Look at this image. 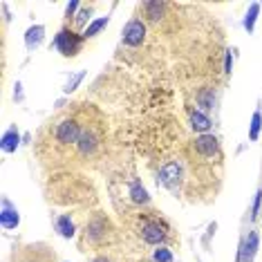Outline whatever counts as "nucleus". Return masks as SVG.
Instances as JSON below:
<instances>
[{"label":"nucleus","mask_w":262,"mask_h":262,"mask_svg":"<svg viewBox=\"0 0 262 262\" xmlns=\"http://www.w3.org/2000/svg\"><path fill=\"white\" fill-rule=\"evenodd\" d=\"M81 43H83V36H76L70 29H61L54 38V47L63 56H74L81 50Z\"/></svg>","instance_id":"f257e3e1"},{"label":"nucleus","mask_w":262,"mask_h":262,"mask_svg":"<svg viewBox=\"0 0 262 262\" xmlns=\"http://www.w3.org/2000/svg\"><path fill=\"white\" fill-rule=\"evenodd\" d=\"M144 36H146V25L141 20H130L126 27H123V43L130 45V47H137L144 43Z\"/></svg>","instance_id":"f03ea898"},{"label":"nucleus","mask_w":262,"mask_h":262,"mask_svg":"<svg viewBox=\"0 0 262 262\" xmlns=\"http://www.w3.org/2000/svg\"><path fill=\"white\" fill-rule=\"evenodd\" d=\"M81 135L83 133L74 121H63V123H58V128H56V139L63 141V144H79Z\"/></svg>","instance_id":"7ed1b4c3"},{"label":"nucleus","mask_w":262,"mask_h":262,"mask_svg":"<svg viewBox=\"0 0 262 262\" xmlns=\"http://www.w3.org/2000/svg\"><path fill=\"white\" fill-rule=\"evenodd\" d=\"M180 175H182V168H180V164H166L162 170H159V177H157V182L162 184V186L166 188H175L177 186V182H180Z\"/></svg>","instance_id":"20e7f679"},{"label":"nucleus","mask_w":262,"mask_h":262,"mask_svg":"<svg viewBox=\"0 0 262 262\" xmlns=\"http://www.w3.org/2000/svg\"><path fill=\"white\" fill-rule=\"evenodd\" d=\"M258 244H260V237L258 233H249V240H244L240 244V253H237V262H251L255 258V251H258Z\"/></svg>","instance_id":"39448f33"},{"label":"nucleus","mask_w":262,"mask_h":262,"mask_svg":"<svg viewBox=\"0 0 262 262\" xmlns=\"http://www.w3.org/2000/svg\"><path fill=\"white\" fill-rule=\"evenodd\" d=\"M20 222L18 217V211H16L14 206H11L9 200H3V213H0V224L5 226V229H16Z\"/></svg>","instance_id":"423d86ee"},{"label":"nucleus","mask_w":262,"mask_h":262,"mask_svg":"<svg viewBox=\"0 0 262 262\" xmlns=\"http://www.w3.org/2000/svg\"><path fill=\"white\" fill-rule=\"evenodd\" d=\"M195 148H198V152L204 155V157H213V155L217 152V139L213 135H200L198 139H195Z\"/></svg>","instance_id":"0eeeda50"},{"label":"nucleus","mask_w":262,"mask_h":262,"mask_svg":"<svg viewBox=\"0 0 262 262\" xmlns=\"http://www.w3.org/2000/svg\"><path fill=\"white\" fill-rule=\"evenodd\" d=\"M141 237H144L148 244H159V242H164L166 233H164V229L159 224L150 222V224H146L144 229H141Z\"/></svg>","instance_id":"6e6552de"},{"label":"nucleus","mask_w":262,"mask_h":262,"mask_svg":"<svg viewBox=\"0 0 262 262\" xmlns=\"http://www.w3.org/2000/svg\"><path fill=\"white\" fill-rule=\"evenodd\" d=\"M43 36H45V27H43V25L29 27L27 34H25V45H27V50H34V47H38L40 43H43Z\"/></svg>","instance_id":"1a4fd4ad"},{"label":"nucleus","mask_w":262,"mask_h":262,"mask_svg":"<svg viewBox=\"0 0 262 262\" xmlns=\"http://www.w3.org/2000/svg\"><path fill=\"white\" fill-rule=\"evenodd\" d=\"M190 126H193L195 133H208V130H211V119H208L204 112L195 110L193 115H190Z\"/></svg>","instance_id":"9d476101"},{"label":"nucleus","mask_w":262,"mask_h":262,"mask_svg":"<svg viewBox=\"0 0 262 262\" xmlns=\"http://www.w3.org/2000/svg\"><path fill=\"white\" fill-rule=\"evenodd\" d=\"M18 144H20L18 130H16V128H9L7 133L3 135V150H5V152H14L16 148H18Z\"/></svg>","instance_id":"9b49d317"},{"label":"nucleus","mask_w":262,"mask_h":262,"mask_svg":"<svg viewBox=\"0 0 262 262\" xmlns=\"http://www.w3.org/2000/svg\"><path fill=\"white\" fill-rule=\"evenodd\" d=\"M108 23H110L108 16H105V18H99V20L90 23V25H88L85 29H83V34H81V36H83V38H92V36H97V34L101 32V29H103V27H108Z\"/></svg>","instance_id":"f8f14e48"},{"label":"nucleus","mask_w":262,"mask_h":262,"mask_svg":"<svg viewBox=\"0 0 262 262\" xmlns=\"http://www.w3.org/2000/svg\"><path fill=\"white\" fill-rule=\"evenodd\" d=\"M130 198H133V202H137V204H146L148 200V193H146V188L141 186L139 182H133L130 184Z\"/></svg>","instance_id":"ddd939ff"},{"label":"nucleus","mask_w":262,"mask_h":262,"mask_svg":"<svg viewBox=\"0 0 262 262\" xmlns=\"http://www.w3.org/2000/svg\"><path fill=\"white\" fill-rule=\"evenodd\" d=\"M56 231L61 233L63 237H72L74 235V224H72V220H70L68 215H61L56 220Z\"/></svg>","instance_id":"4468645a"},{"label":"nucleus","mask_w":262,"mask_h":262,"mask_svg":"<svg viewBox=\"0 0 262 262\" xmlns=\"http://www.w3.org/2000/svg\"><path fill=\"white\" fill-rule=\"evenodd\" d=\"M258 14H260V3H253L251 7H249L247 16H244V29H247V32H253V25H255Z\"/></svg>","instance_id":"2eb2a0df"},{"label":"nucleus","mask_w":262,"mask_h":262,"mask_svg":"<svg viewBox=\"0 0 262 262\" xmlns=\"http://www.w3.org/2000/svg\"><path fill=\"white\" fill-rule=\"evenodd\" d=\"M260 128H262V112L255 110L253 112V119H251V130H249V139L255 141L260 137Z\"/></svg>","instance_id":"dca6fc26"},{"label":"nucleus","mask_w":262,"mask_h":262,"mask_svg":"<svg viewBox=\"0 0 262 262\" xmlns=\"http://www.w3.org/2000/svg\"><path fill=\"white\" fill-rule=\"evenodd\" d=\"M94 146H97V139H94L92 135L83 133V135H81V139H79V148H81V152H83V155L92 152V150H94Z\"/></svg>","instance_id":"f3484780"},{"label":"nucleus","mask_w":262,"mask_h":262,"mask_svg":"<svg viewBox=\"0 0 262 262\" xmlns=\"http://www.w3.org/2000/svg\"><path fill=\"white\" fill-rule=\"evenodd\" d=\"M213 101H215V97H213V92L211 90H204V92H200V97H198V103L202 105L204 110H211L213 108Z\"/></svg>","instance_id":"a211bd4d"},{"label":"nucleus","mask_w":262,"mask_h":262,"mask_svg":"<svg viewBox=\"0 0 262 262\" xmlns=\"http://www.w3.org/2000/svg\"><path fill=\"white\" fill-rule=\"evenodd\" d=\"M157 262H172V253L168 251L166 247H159V249H155V255H152Z\"/></svg>","instance_id":"6ab92c4d"},{"label":"nucleus","mask_w":262,"mask_h":262,"mask_svg":"<svg viewBox=\"0 0 262 262\" xmlns=\"http://www.w3.org/2000/svg\"><path fill=\"white\" fill-rule=\"evenodd\" d=\"M85 79V72H81V74H76L72 76V81H68V85H65V92H74L76 88H79V83Z\"/></svg>","instance_id":"aec40b11"},{"label":"nucleus","mask_w":262,"mask_h":262,"mask_svg":"<svg viewBox=\"0 0 262 262\" xmlns=\"http://www.w3.org/2000/svg\"><path fill=\"white\" fill-rule=\"evenodd\" d=\"M260 204H262V190H258V193H255V200H253V206H251V217H258Z\"/></svg>","instance_id":"412c9836"},{"label":"nucleus","mask_w":262,"mask_h":262,"mask_svg":"<svg viewBox=\"0 0 262 262\" xmlns=\"http://www.w3.org/2000/svg\"><path fill=\"white\" fill-rule=\"evenodd\" d=\"M85 20H90V9H81L79 16H76V25H85Z\"/></svg>","instance_id":"4be33fe9"},{"label":"nucleus","mask_w":262,"mask_h":262,"mask_svg":"<svg viewBox=\"0 0 262 262\" xmlns=\"http://www.w3.org/2000/svg\"><path fill=\"white\" fill-rule=\"evenodd\" d=\"M231 68H233V58H231V52H226V56H224V72L231 74Z\"/></svg>","instance_id":"5701e85b"},{"label":"nucleus","mask_w":262,"mask_h":262,"mask_svg":"<svg viewBox=\"0 0 262 262\" xmlns=\"http://www.w3.org/2000/svg\"><path fill=\"white\" fill-rule=\"evenodd\" d=\"M76 9H79V3H76V0H74V3H70L68 7H65V16H68V18H70V16H72Z\"/></svg>","instance_id":"b1692460"},{"label":"nucleus","mask_w":262,"mask_h":262,"mask_svg":"<svg viewBox=\"0 0 262 262\" xmlns=\"http://www.w3.org/2000/svg\"><path fill=\"white\" fill-rule=\"evenodd\" d=\"M94 262H108V260H105V258H97V260H94Z\"/></svg>","instance_id":"393cba45"}]
</instances>
